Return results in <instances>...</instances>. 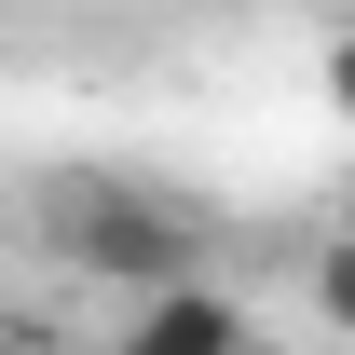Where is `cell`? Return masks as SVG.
<instances>
[{
    "mask_svg": "<svg viewBox=\"0 0 355 355\" xmlns=\"http://www.w3.org/2000/svg\"><path fill=\"white\" fill-rule=\"evenodd\" d=\"M55 246H69V273H123V287L205 273L191 205H178V191H137V178H69V191H55Z\"/></svg>",
    "mask_w": 355,
    "mask_h": 355,
    "instance_id": "obj_1",
    "label": "cell"
},
{
    "mask_svg": "<svg viewBox=\"0 0 355 355\" xmlns=\"http://www.w3.org/2000/svg\"><path fill=\"white\" fill-rule=\"evenodd\" d=\"M110 355H260V328H246L232 287L178 273V287H137V314H123V342H110Z\"/></svg>",
    "mask_w": 355,
    "mask_h": 355,
    "instance_id": "obj_2",
    "label": "cell"
},
{
    "mask_svg": "<svg viewBox=\"0 0 355 355\" xmlns=\"http://www.w3.org/2000/svg\"><path fill=\"white\" fill-rule=\"evenodd\" d=\"M314 328L355 342V232H342V246H314Z\"/></svg>",
    "mask_w": 355,
    "mask_h": 355,
    "instance_id": "obj_3",
    "label": "cell"
},
{
    "mask_svg": "<svg viewBox=\"0 0 355 355\" xmlns=\"http://www.w3.org/2000/svg\"><path fill=\"white\" fill-rule=\"evenodd\" d=\"M328 110H342V123H355V28H342V42H328Z\"/></svg>",
    "mask_w": 355,
    "mask_h": 355,
    "instance_id": "obj_4",
    "label": "cell"
},
{
    "mask_svg": "<svg viewBox=\"0 0 355 355\" xmlns=\"http://www.w3.org/2000/svg\"><path fill=\"white\" fill-rule=\"evenodd\" d=\"M0 355H69V342H42V328H0Z\"/></svg>",
    "mask_w": 355,
    "mask_h": 355,
    "instance_id": "obj_5",
    "label": "cell"
}]
</instances>
